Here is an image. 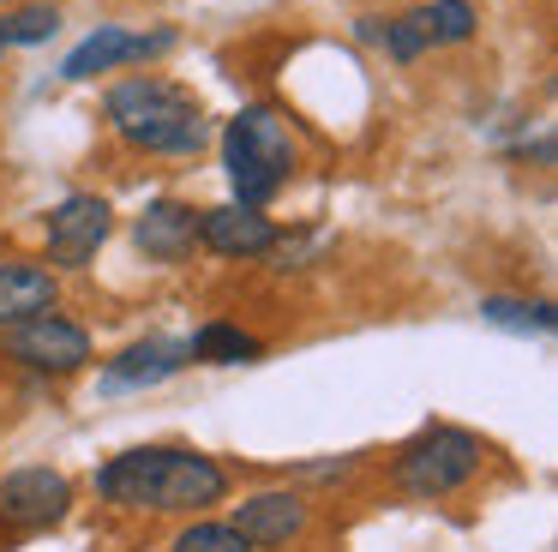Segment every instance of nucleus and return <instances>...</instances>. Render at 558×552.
Masks as SVG:
<instances>
[{"instance_id":"obj_6","label":"nucleus","mask_w":558,"mask_h":552,"mask_svg":"<svg viewBox=\"0 0 558 552\" xmlns=\"http://www.w3.org/2000/svg\"><path fill=\"white\" fill-rule=\"evenodd\" d=\"M73 511V480L61 468H13L0 480V523L13 535H37V528H54Z\"/></svg>"},{"instance_id":"obj_12","label":"nucleus","mask_w":558,"mask_h":552,"mask_svg":"<svg viewBox=\"0 0 558 552\" xmlns=\"http://www.w3.org/2000/svg\"><path fill=\"white\" fill-rule=\"evenodd\" d=\"M133 240H138L145 259L181 264V259H193V247H198V211L181 199H157V204H145V216L133 223Z\"/></svg>"},{"instance_id":"obj_1","label":"nucleus","mask_w":558,"mask_h":552,"mask_svg":"<svg viewBox=\"0 0 558 552\" xmlns=\"http://www.w3.org/2000/svg\"><path fill=\"white\" fill-rule=\"evenodd\" d=\"M97 492L121 511H210L229 499V468L205 451H174V444H145L121 451L97 468Z\"/></svg>"},{"instance_id":"obj_4","label":"nucleus","mask_w":558,"mask_h":552,"mask_svg":"<svg viewBox=\"0 0 558 552\" xmlns=\"http://www.w3.org/2000/svg\"><path fill=\"white\" fill-rule=\"evenodd\" d=\"M486 468V444L462 427H426L397 451L390 475L409 499H450Z\"/></svg>"},{"instance_id":"obj_21","label":"nucleus","mask_w":558,"mask_h":552,"mask_svg":"<svg viewBox=\"0 0 558 552\" xmlns=\"http://www.w3.org/2000/svg\"><path fill=\"white\" fill-rule=\"evenodd\" d=\"M0 60H7V43H0Z\"/></svg>"},{"instance_id":"obj_9","label":"nucleus","mask_w":558,"mask_h":552,"mask_svg":"<svg viewBox=\"0 0 558 552\" xmlns=\"http://www.w3.org/2000/svg\"><path fill=\"white\" fill-rule=\"evenodd\" d=\"M306 523H313V511H306V499L289 492V487L253 492V499H241L234 516H229V528L246 540V547H289V540L306 535Z\"/></svg>"},{"instance_id":"obj_7","label":"nucleus","mask_w":558,"mask_h":552,"mask_svg":"<svg viewBox=\"0 0 558 552\" xmlns=\"http://www.w3.org/2000/svg\"><path fill=\"white\" fill-rule=\"evenodd\" d=\"M109 235H114L109 199H97V192H73V199H61L49 211V264H61V271H85V264L102 252Z\"/></svg>"},{"instance_id":"obj_16","label":"nucleus","mask_w":558,"mask_h":552,"mask_svg":"<svg viewBox=\"0 0 558 552\" xmlns=\"http://www.w3.org/2000/svg\"><path fill=\"white\" fill-rule=\"evenodd\" d=\"M61 31V12L54 7H19L0 19V43L7 48H31V43H49V36Z\"/></svg>"},{"instance_id":"obj_18","label":"nucleus","mask_w":558,"mask_h":552,"mask_svg":"<svg viewBox=\"0 0 558 552\" xmlns=\"http://www.w3.org/2000/svg\"><path fill=\"white\" fill-rule=\"evenodd\" d=\"M169 552H253V547H246L229 523H186Z\"/></svg>"},{"instance_id":"obj_13","label":"nucleus","mask_w":558,"mask_h":552,"mask_svg":"<svg viewBox=\"0 0 558 552\" xmlns=\"http://www.w3.org/2000/svg\"><path fill=\"white\" fill-rule=\"evenodd\" d=\"M54 300H61V283L49 264H0V331L54 312Z\"/></svg>"},{"instance_id":"obj_2","label":"nucleus","mask_w":558,"mask_h":552,"mask_svg":"<svg viewBox=\"0 0 558 552\" xmlns=\"http://www.w3.org/2000/svg\"><path fill=\"white\" fill-rule=\"evenodd\" d=\"M109 127L121 132L133 151H150V156H198L210 144V120L198 108V96L174 79H121L109 91Z\"/></svg>"},{"instance_id":"obj_5","label":"nucleus","mask_w":558,"mask_h":552,"mask_svg":"<svg viewBox=\"0 0 558 552\" xmlns=\"http://www.w3.org/2000/svg\"><path fill=\"white\" fill-rule=\"evenodd\" d=\"M7 355L25 372H43V379H66V372L90 367V331L61 312H37V319L13 324L7 331Z\"/></svg>"},{"instance_id":"obj_17","label":"nucleus","mask_w":558,"mask_h":552,"mask_svg":"<svg viewBox=\"0 0 558 552\" xmlns=\"http://www.w3.org/2000/svg\"><path fill=\"white\" fill-rule=\"evenodd\" d=\"M474 7L469 0H433L426 7V31H433V43H469L474 36Z\"/></svg>"},{"instance_id":"obj_8","label":"nucleus","mask_w":558,"mask_h":552,"mask_svg":"<svg viewBox=\"0 0 558 552\" xmlns=\"http://www.w3.org/2000/svg\"><path fill=\"white\" fill-rule=\"evenodd\" d=\"M169 48H174V31L138 36V31H126V24H97V31H90L85 43L61 60V79L85 84V79H97V72L133 67V60H157V55H169Z\"/></svg>"},{"instance_id":"obj_19","label":"nucleus","mask_w":558,"mask_h":552,"mask_svg":"<svg viewBox=\"0 0 558 552\" xmlns=\"http://www.w3.org/2000/svg\"><path fill=\"white\" fill-rule=\"evenodd\" d=\"M378 43L390 48V60H421V48L433 43V31H426V12H409V19H390Z\"/></svg>"},{"instance_id":"obj_3","label":"nucleus","mask_w":558,"mask_h":552,"mask_svg":"<svg viewBox=\"0 0 558 552\" xmlns=\"http://www.w3.org/2000/svg\"><path fill=\"white\" fill-rule=\"evenodd\" d=\"M294 168H301V144H294L289 120H282L277 108L253 103L229 120V132H222V175H229V187H234V204L265 211V204L294 180Z\"/></svg>"},{"instance_id":"obj_20","label":"nucleus","mask_w":558,"mask_h":552,"mask_svg":"<svg viewBox=\"0 0 558 552\" xmlns=\"http://www.w3.org/2000/svg\"><path fill=\"white\" fill-rule=\"evenodd\" d=\"M354 36H361V43H378V36H385V24H378V19H361V24H354Z\"/></svg>"},{"instance_id":"obj_11","label":"nucleus","mask_w":558,"mask_h":552,"mask_svg":"<svg viewBox=\"0 0 558 552\" xmlns=\"http://www.w3.org/2000/svg\"><path fill=\"white\" fill-rule=\"evenodd\" d=\"M193 360L186 343H169V336H145V343H126L121 355L102 367V391H150V384L174 379V372Z\"/></svg>"},{"instance_id":"obj_14","label":"nucleus","mask_w":558,"mask_h":552,"mask_svg":"<svg viewBox=\"0 0 558 552\" xmlns=\"http://www.w3.org/2000/svg\"><path fill=\"white\" fill-rule=\"evenodd\" d=\"M186 348H193V360H205V367H246V360L265 355V343L246 336L241 324H205Z\"/></svg>"},{"instance_id":"obj_10","label":"nucleus","mask_w":558,"mask_h":552,"mask_svg":"<svg viewBox=\"0 0 558 552\" xmlns=\"http://www.w3.org/2000/svg\"><path fill=\"white\" fill-rule=\"evenodd\" d=\"M198 247H210L217 259H270L277 247V223L253 204H217V211H198Z\"/></svg>"},{"instance_id":"obj_15","label":"nucleus","mask_w":558,"mask_h":552,"mask_svg":"<svg viewBox=\"0 0 558 552\" xmlns=\"http://www.w3.org/2000/svg\"><path fill=\"white\" fill-rule=\"evenodd\" d=\"M481 319L486 324H498V331H522V336H546L553 331V307L546 300H498V295H486L481 300Z\"/></svg>"}]
</instances>
